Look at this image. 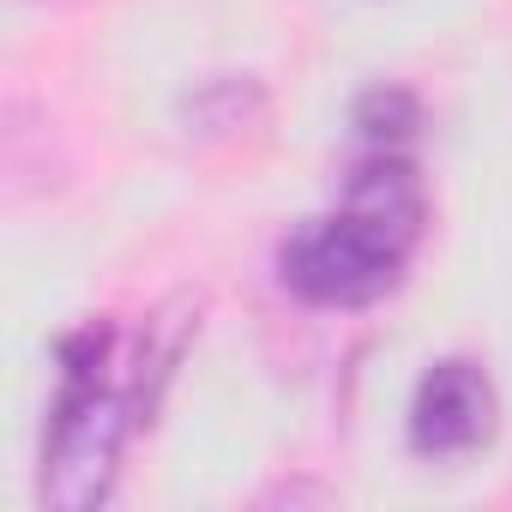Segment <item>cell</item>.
<instances>
[{
  "label": "cell",
  "mask_w": 512,
  "mask_h": 512,
  "mask_svg": "<svg viewBox=\"0 0 512 512\" xmlns=\"http://www.w3.org/2000/svg\"><path fill=\"white\" fill-rule=\"evenodd\" d=\"M199 332V302H163L139 332L109 320L79 326L61 344V392L43 434L37 494L61 512H91L109 500L133 434L151 422L187 338Z\"/></svg>",
  "instance_id": "6da1fadb"
},
{
  "label": "cell",
  "mask_w": 512,
  "mask_h": 512,
  "mask_svg": "<svg viewBox=\"0 0 512 512\" xmlns=\"http://www.w3.org/2000/svg\"><path fill=\"white\" fill-rule=\"evenodd\" d=\"M428 229V187L404 145H368L350 169L344 199L278 247V278L290 296L314 308H368L380 302Z\"/></svg>",
  "instance_id": "7a4b0ae2"
},
{
  "label": "cell",
  "mask_w": 512,
  "mask_h": 512,
  "mask_svg": "<svg viewBox=\"0 0 512 512\" xmlns=\"http://www.w3.org/2000/svg\"><path fill=\"white\" fill-rule=\"evenodd\" d=\"M494 428H500V398L482 362L464 356L428 362L410 398V446L422 458H470L494 440Z\"/></svg>",
  "instance_id": "3957f363"
},
{
  "label": "cell",
  "mask_w": 512,
  "mask_h": 512,
  "mask_svg": "<svg viewBox=\"0 0 512 512\" xmlns=\"http://www.w3.org/2000/svg\"><path fill=\"white\" fill-rule=\"evenodd\" d=\"M416 121H422V103L404 85H374L356 103V127H362L368 145H410L416 139Z\"/></svg>",
  "instance_id": "277c9868"
}]
</instances>
